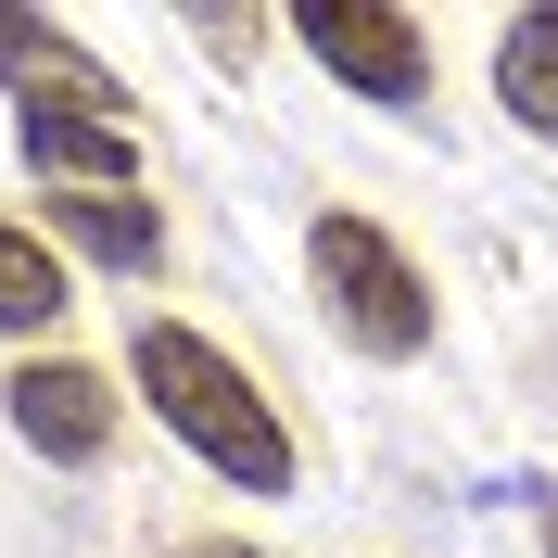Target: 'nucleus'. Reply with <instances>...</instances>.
<instances>
[{
  "mask_svg": "<svg viewBox=\"0 0 558 558\" xmlns=\"http://www.w3.org/2000/svg\"><path fill=\"white\" fill-rule=\"evenodd\" d=\"M178 558H254V546H229V533H204V546H178Z\"/></svg>",
  "mask_w": 558,
  "mask_h": 558,
  "instance_id": "9b49d317",
  "label": "nucleus"
},
{
  "mask_svg": "<svg viewBox=\"0 0 558 558\" xmlns=\"http://www.w3.org/2000/svg\"><path fill=\"white\" fill-rule=\"evenodd\" d=\"M51 229L89 242L102 267H153V254H166V216H153V204H114V191H51Z\"/></svg>",
  "mask_w": 558,
  "mask_h": 558,
  "instance_id": "0eeeda50",
  "label": "nucleus"
},
{
  "mask_svg": "<svg viewBox=\"0 0 558 558\" xmlns=\"http://www.w3.org/2000/svg\"><path fill=\"white\" fill-rule=\"evenodd\" d=\"M292 38H305L343 89H368L381 114L432 102V38H418V13H393V0H317V13H292Z\"/></svg>",
  "mask_w": 558,
  "mask_h": 558,
  "instance_id": "7ed1b4c3",
  "label": "nucleus"
},
{
  "mask_svg": "<svg viewBox=\"0 0 558 558\" xmlns=\"http://www.w3.org/2000/svg\"><path fill=\"white\" fill-rule=\"evenodd\" d=\"M305 267H317V305L343 317L355 355H418V343H432V292H418V267L393 254V229H368V216H317V229H305Z\"/></svg>",
  "mask_w": 558,
  "mask_h": 558,
  "instance_id": "f03ea898",
  "label": "nucleus"
},
{
  "mask_svg": "<svg viewBox=\"0 0 558 558\" xmlns=\"http://www.w3.org/2000/svg\"><path fill=\"white\" fill-rule=\"evenodd\" d=\"M51 317H64V267L38 254V229L0 216V330H51Z\"/></svg>",
  "mask_w": 558,
  "mask_h": 558,
  "instance_id": "6e6552de",
  "label": "nucleus"
},
{
  "mask_svg": "<svg viewBox=\"0 0 558 558\" xmlns=\"http://www.w3.org/2000/svg\"><path fill=\"white\" fill-rule=\"evenodd\" d=\"M546 558H558V495H546Z\"/></svg>",
  "mask_w": 558,
  "mask_h": 558,
  "instance_id": "f8f14e48",
  "label": "nucleus"
},
{
  "mask_svg": "<svg viewBox=\"0 0 558 558\" xmlns=\"http://www.w3.org/2000/svg\"><path fill=\"white\" fill-rule=\"evenodd\" d=\"M140 393H153V418H166L178 445L204 457L216 483H242V495H292V432L267 418V393H254L242 368L204 343V330L140 317Z\"/></svg>",
  "mask_w": 558,
  "mask_h": 558,
  "instance_id": "f257e3e1",
  "label": "nucleus"
},
{
  "mask_svg": "<svg viewBox=\"0 0 558 558\" xmlns=\"http://www.w3.org/2000/svg\"><path fill=\"white\" fill-rule=\"evenodd\" d=\"M495 89L533 140H558V13H508L495 26Z\"/></svg>",
  "mask_w": 558,
  "mask_h": 558,
  "instance_id": "423d86ee",
  "label": "nucleus"
},
{
  "mask_svg": "<svg viewBox=\"0 0 558 558\" xmlns=\"http://www.w3.org/2000/svg\"><path fill=\"white\" fill-rule=\"evenodd\" d=\"M191 38H204L216 64H254L267 51V13H191Z\"/></svg>",
  "mask_w": 558,
  "mask_h": 558,
  "instance_id": "9d476101",
  "label": "nucleus"
},
{
  "mask_svg": "<svg viewBox=\"0 0 558 558\" xmlns=\"http://www.w3.org/2000/svg\"><path fill=\"white\" fill-rule=\"evenodd\" d=\"M0 418H13L51 470H89V457L114 445V381H102V368H76V355H38V368L0 381Z\"/></svg>",
  "mask_w": 558,
  "mask_h": 558,
  "instance_id": "20e7f679",
  "label": "nucleus"
},
{
  "mask_svg": "<svg viewBox=\"0 0 558 558\" xmlns=\"http://www.w3.org/2000/svg\"><path fill=\"white\" fill-rule=\"evenodd\" d=\"M26 153L64 178V191H128L140 178V140L114 128V114H64V102H26Z\"/></svg>",
  "mask_w": 558,
  "mask_h": 558,
  "instance_id": "39448f33",
  "label": "nucleus"
},
{
  "mask_svg": "<svg viewBox=\"0 0 558 558\" xmlns=\"http://www.w3.org/2000/svg\"><path fill=\"white\" fill-rule=\"evenodd\" d=\"M64 64V26L51 13H0V76H51Z\"/></svg>",
  "mask_w": 558,
  "mask_h": 558,
  "instance_id": "1a4fd4ad",
  "label": "nucleus"
}]
</instances>
